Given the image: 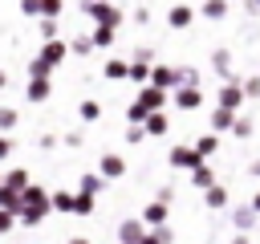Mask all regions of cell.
Returning <instances> with one entry per match:
<instances>
[{"mask_svg":"<svg viewBox=\"0 0 260 244\" xmlns=\"http://www.w3.org/2000/svg\"><path fill=\"white\" fill-rule=\"evenodd\" d=\"M53 211V191H45L41 183H32L28 191H24V207H20V224H28V228H37L45 216Z\"/></svg>","mask_w":260,"mask_h":244,"instance_id":"6da1fadb","label":"cell"},{"mask_svg":"<svg viewBox=\"0 0 260 244\" xmlns=\"http://www.w3.org/2000/svg\"><path fill=\"white\" fill-rule=\"evenodd\" d=\"M81 12H85L98 28H118V24H122V8H118V4H93V0H81Z\"/></svg>","mask_w":260,"mask_h":244,"instance_id":"7a4b0ae2","label":"cell"},{"mask_svg":"<svg viewBox=\"0 0 260 244\" xmlns=\"http://www.w3.org/2000/svg\"><path fill=\"white\" fill-rule=\"evenodd\" d=\"M244 102H248V98H244V81H240V77H236V81H223L219 94H215V106H223V110H232V114H240Z\"/></svg>","mask_w":260,"mask_h":244,"instance_id":"3957f363","label":"cell"},{"mask_svg":"<svg viewBox=\"0 0 260 244\" xmlns=\"http://www.w3.org/2000/svg\"><path fill=\"white\" fill-rule=\"evenodd\" d=\"M167 163H171V167H179V171H199L207 159H199V155H195V146L179 142V146H171V150H167Z\"/></svg>","mask_w":260,"mask_h":244,"instance_id":"277c9868","label":"cell"},{"mask_svg":"<svg viewBox=\"0 0 260 244\" xmlns=\"http://www.w3.org/2000/svg\"><path fill=\"white\" fill-rule=\"evenodd\" d=\"M167 216H171V203L154 195V199H150V203L142 207V216H138V220H142L146 228H167Z\"/></svg>","mask_w":260,"mask_h":244,"instance_id":"5b68a950","label":"cell"},{"mask_svg":"<svg viewBox=\"0 0 260 244\" xmlns=\"http://www.w3.org/2000/svg\"><path fill=\"white\" fill-rule=\"evenodd\" d=\"M228 220H232V228H236V232H252L260 216H256V207H252V203H232V207H228Z\"/></svg>","mask_w":260,"mask_h":244,"instance_id":"8992f818","label":"cell"},{"mask_svg":"<svg viewBox=\"0 0 260 244\" xmlns=\"http://www.w3.org/2000/svg\"><path fill=\"white\" fill-rule=\"evenodd\" d=\"M171 102H175L179 110L195 114V110L203 106V89H199V85H183V89H175V94H171Z\"/></svg>","mask_w":260,"mask_h":244,"instance_id":"52a82bcc","label":"cell"},{"mask_svg":"<svg viewBox=\"0 0 260 244\" xmlns=\"http://www.w3.org/2000/svg\"><path fill=\"white\" fill-rule=\"evenodd\" d=\"M37 57H41V61H49V65H61V61L69 57V37H57V41H45Z\"/></svg>","mask_w":260,"mask_h":244,"instance_id":"ba28073f","label":"cell"},{"mask_svg":"<svg viewBox=\"0 0 260 244\" xmlns=\"http://www.w3.org/2000/svg\"><path fill=\"white\" fill-rule=\"evenodd\" d=\"M138 102H142L150 114H158V110H167L171 94H167V89H154V85H142V89H138Z\"/></svg>","mask_w":260,"mask_h":244,"instance_id":"9c48e42d","label":"cell"},{"mask_svg":"<svg viewBox=\"0 0 260 244\" xmlns=\"http://www.w3.org/2000/svg\"><path fill=\"white\" fill-rule=\"evenodd\" d=\"M98 175H102V179H122V175H126V159L114 155V150L102 155V159H98Z\"/></svg>","mask_w":260,"mask_h":244,"instance_id":"30bf717a","label":"cell"},{"mask_svg":"<svg viewBox=\"0 0 260 244\" xmlns=\"http://www.w3.org/2000/svg\"><path fill=\"white\" fill-rule=\"evenodd\" d=\"M146 232H150V228H146L142 220H122V224H118V244H138Z\"/></svg>","mask_w":260,"mask_h":244,"instance_id":"8fae6325","label":"cell"},{"mask_svg":"<svg viewBox=\"0 0 260 244\" xmlns=\"http://www.w3.org/2000/svg\"><path fill=\"white\" fill-rule=\"evenodd\" d=\"M236 118H240V114L215 106V110H211V134H232V130H236Z\"/></svg>","mask_w":260,"mask_h":244,"instance_id":"7c38bea8","label":"cell"},{"mask_svg":"<svg viewBox=\"0 0 260 244\" xmlns=\"http://www.w3.org/2000/svg\"><path fill=\"white\" fill-rule=\"evenodd\" d=\"M191 20H195V8L191 4H171V12H167V24L171 28H191Z\"/></svg>","mask_w":260,"mask_h":244,"instance_id":"4fadbf2b","label":"cell"},{"mask_svg":"<svg viewBox=\"0 0 260 244\" xmlns=\"http://www.w3.org/2000/svg\"><path fill=\"white\" fill-rule=\"evenodd\" d=\"M130 69H134V61H126V57H110V61L102 65V73H106L110 81H126V77H130Z\"/></svg>","mask_w":260,"mask_h":244,"instance_id":"5bb4252c","label":"cell"},{"mask_svg":"<svg viewBox=\"0 0 260 244\" xmlns=\"http://www.w3.org/2000/svg\"><path fill=\"white\" fill-rule=\"evenodd\" d=\"M4 187H12V191L24 195V191L32 187V175H28L24 167H8V171H4Z\"/></svg>","mask_w":260,"mask_h":244,"instance_id":"9a60e30c","label":"cell"},{"mask_svg":"<svg viewBox=\"0 0 260 244\" xmlns=\"http://www.w3.org/2000/svg\"><path fill=\"white\" fill-rule=\"evenodd\" d=\"M211 69H215L223 81H236V73H232V53H228V49H211Z\"/></svg>","mask_w":260,"mask_h":244,"instance_id":"2e32d148","label":"cell"},{"mask_svg":"<svg viewBox=\"0 0 260 244\" xmlns=\"http://www.w3.org/2000/svg\"><path fill=\"white\" fill-rule=\"evenodd\" d=\"M102 187H106V179H102L98 171H81V179H77V191H81V195H93V199H98Z\"/></svg>","mask_w":260,"mask_h":244,"instance_id":"e0dca14e","label":"cell"},{"mask_svg":"<svg viewBox=\"0 0 260 244\" xmlns=\"http://www.w3.org/2000/svg\"><path fill=\"white\" fill-rule=\"evenodd\" d=\"M215 183H219V179H215V171H211L207 163H203L199 171H191V187H195V191H211Z\"/></svg>","mask_w":260,"mask_h":244,"instance_id":"ac0fdd59","label":"cell"},{"mask_svg":"<svg viewBox=\"0 0 260 244\" xmlns=\"http://www.w3.org/2000/svg\"><path fill=\"white\" fill-rule=\"evenodd\" d=\"M203 203H207L211 211H223V207H232V203H228V187H223V183H215L211 191H203Z\"/></svg>","mask_w":260,"mask_h":244,"instance_id":"d6986e66","label":"cell"},{"mask_svg":"<svg viewBox=\"0 0 260 244\" xmlns=\"http://www.w3.org/2000/svg\"><path fill=\"white\" fill-rule=\"evenodd\" d=\"M49 94H53V85L49 81H37V77H28V89H24V98L37 106V102H49Z\"/></svg>","mask_w":260,"mask_h":244,"instance_id":"ffe728a7","label":"cell"},{"mask_svg":"<svg viewBox=\"0 0 260 244\" xmlns=\"http://www.w3.org/2000/svg\"><path fill=\"white\" fill-rule=\"evenodd\" d=\"M73 203H77V191H53V211L73 216Z\"/></svg>","mask_w":260,"mask_h":244,"instance_id":"44dd1931","label":"cell"},{"mask_svg":"<svg viewBox=\"0 0 260 244\" xmlns=\"http://www.w3.org/2000/svg\"><path fill=\"white\" fill-rule=\"evenodd\" d=\"M228 4H232V0H203L199 12H203L207 20H223V16H228Z\"/></svg>","mask_w":260,"mask_h":244,"instance_id":"7402d4cb","label":"cell"},{"mask_svg":"<svg viewBox=\"0 0 260 244\" xmlns=\"http://www.w3.org/2000/svg\"><path fill=\"white\" fill-rule=\"evenodd\" d=\"M69 53H73V57H85V53H93V37H89V33H77V37H69Z\"/></svg>","mask_w":260,"mask_h":244,"instance_id":"603a6c76","label":"cell"},{"mask_svg":"<svg viewBox=\"0 0 260 244\" xmlns=\"http://www.w3.org/2000/svg\"><path fill=\"white\" fill-rule=\"evenodd\" d=\"M167 130H171V118H167V110H158V114H150V118H146V134H158V138H162Z\"/></svg>","mask_w":260,"mask_h":244,"instance_id":"cb8c5ba5","label":"cell"},{"mask_svg":"<svg viewBox=\"0 0 260 244\" xmlns=\"http://www.w3.org/2000/svg\"><path fill=\"white\" fill-rule=\"evenodd\" d=\"M219 150V134H203V138H195V155L199 159H211Z\"/></svg>","mask_w":260,"mask_h":244,"instance_id":"d4e9b609","label":"cell"},{"mask_svg":"<svg viewBox=\"0 0 260 244\" xmlns=\"http://www.w3.org/2000/svg\"><path fill=\"white\" fill-rule=\"evenodd\" d=\"M138 244H175V232H171V228H150Z\"/></svg>","mask_w":260,"mask_h":244,"instance_id":"484cf974","label":"cell"},{"mask_svg":"<svg viewBox=\"0 0 260 244\" xmlns=\"http://www.w3.org/2000/svg\"><path fill=\"white\" fill-rule=\"evenodd\" d=\"M77 114H81V122H98V118H102V102H93V98H85V102L77 106Z\"/></svg>","mask_w":260,"mask_h":244,"instance_id":"4316f807","label":"cell"},{"mask_svg":"<svg viewBox=\"0 0 260 244\" xmlns=\"http://www.w3.org/2000/svg\"><path fill=\"white\" fill-rule=\"evenodd\" d=\"M65 0H41V20H61Z\"/></svg>","mask_w":260,"mask_h":244,"instance_id":"83f0119b","label":"cell"},{"mask_svg":"<svg viewBox=\"0 0 260 244\" xmlns=\"http://www.w3.org/2000/svg\"><path fill=\"white\" fill-rule=\"evenodd\" d=\"M49 73H53V65H49V61H41V57H32V61H28V77L49 81Z\"/></svg>","mask_w":260,"mask_h":244,"instance_id":"f1b7e54d","label":"cell"},{"mask_svg":"<svg viewBox=\"0 0 260 244\" xmlns=\"http://www.w3.org/2000/svg\"><path fill=\"white\" fill-rule=\"evenodd\" d=\"M93 211H98V199H93V195H81V191H77V203H73V216H93Z\"/></svg>","mask_w":260,"mask_h":244,"instance_id":"f546056e","label":"cell"},{"mask_svg":"<svg viewBox=\"0 0 260 244\" xmlns=\"http://www.w3.org/2000/svg\"><path fill=\"white\" fill-rule=\"evenodd\" d=\"M16 122H20V114H16L12 106H0V134H8V130H16Z\"/></svg>","mask_w":260,"mask_h":244,"instance_id":"4dcf8cb0","label":"cell"},{"mask_svg":"<svg viewBox=\"0 0 260 244\" xmlns=\"http://www.w3.org/2000/svg\"><path fill=\"white\" fill-rule=\"evenodd\" d=\"M37 33H41V41H57L61 24H57V20H37Z\"/></svg>","mask_w":260,"mask_h":244,"instance_id":"1f68e13d","label":"cell"},{"mask_svg":"<svg viewBox=\"0 0 260 244\" xmlns=\"http://www.w3.org/2000/svg\"><path fill=\"white\" fill-rule=\"evenodd\" d=\"M89 37H93V49H110L114 45V28H93Z\"/></svg>","mask_w":260,"mask_h":244,"instance_id":"d6a6232c","label":"cell"},{"mask_svg":"<svg viewBox=\"0 0 260 244\" xmlns=\"http://www.w3.org/2000/svg\"><path fill=\"white\" fill-rule=\"evenodd\" d=\"M244 98L248 102H260V73L256 77H244Z\"/></svg>","mask_w":260,"mask_h":244,"instance_id":"836d02e7","label":"cell"},{"mask_svg":"<svg viewBox=\"0 0 260 244\" xmlns=\"http://www.w3.org/2000/svg\"><path fill=\"white\" fill-rule=\"evenodd\" d=\"M232 134H236V138H252V118H248V114H240V118H236V130H232Z\"/></svg>","mask_w":260,"mask_h":244,"instance_id":"e575fe53","label":"cell"},{"mask_svg":"<svg viewBox=\"0 0 260 244\" xmlns=\"http://www.w3.org/2000/svg\"><path fill=\"white\" fill-rule=\"evenodd\" d=\"M16 224H20V216H16V211H0V236H8Z\"/></svg>","mask_w":260,"mask_h":244,"instance_id":"d590c367","label":"cell"},{"mask_svg":"<svg viewBox=\"0 0 260 244\" xmlns=\"http://www.w3.org/2000/svg\"><path fill=\"white\" fill-rule=\"evenodd\" d=\"M130 61H142V65H154V49H150V45H138Z\"/></svg>","mask_w":260,"mask_h":244,"instance_id":"8d00e7d4","label":"cell"},{"mask_svg":"<svg viewBox=\"0 0 260 244\" xmlns=\"http://www.w3.org/2000/svg\"><path fill=\"white\" fill-rule=\"evenodd\" d=\"M142 138H150V134H146V126H126V142H130V146H138Z\"/></svg>","mask_w":260,"mask_h":244,"instance_id":"74e56055","label":"cell"},{"mask_svg":"<svg viewBox=\"0 0 260 244\" xmlns=\"http://www.w3.org/2000/svg\"><path fill=\"white\" fill-rule=\"evenodd\" d=\"M179 77H183V85H199V73L191 65H179Z\"/></svg>","mask_w":260,"mask_h":244,"instance_id":"f35d334b","label":"cell"},{"mask_svg":"<svg viewBox=\"0 0 260 244\" xmlns=\"http://www.w3.org/2000/svg\"><path fill=\"white\" fill-rule=\"evenodd\" d=\"M20 12H24V16H37V20H41V0H20Z\"/></svg>","mask_w":260,"mask_h":244,"instance_id":"ab89813d","label":"cell"},{"mask_svg":"<svg viewBox=\"0 0 260 244\" xmlns=\"http://www.w3.org/2000/svg\"><path fill=\"white\" fill-rule=\"evenodd\" d=\"M81 142H85V134H81V130H69V134H65V146H69V150H77Z\"/></svg>","mask_w":260,"mask_h":244,"instance_id":"60d3db41","label":"cell"},{"mask_svg":"<svg viewBox=\"0 0 260 244\" xmlns=\"http://www.w3.org/2000/svg\"><path fill=\"white\" fill-rule=\"evenodd\" d=\"M37 146H41V150H53V146H57V134H41Z\"/></svg>","mask_w":260,"mask_h":244,"instance_id":"b9f144b4","label":"cell"},{"mask_svg":"<svg viewBox=\"0 0 260 244\" xmlns=\"http://www.w3.org/2000/svg\"><path fill=\"white\" fill-rule=\"evenodd\" d=\"M8 155H12V138H8V134H0V163H4Z\"/></svg>","mask_w":260,"mask_h":244,"instance_id":"7bdbcfd3","label":"cell"},{"mask_svg":"<svg viewBox=\"0 0 260 244\" xmlns=\"http://www.w3.org/2000/svg\"><path fill=\"white\" fill-rule=\"evenodd\" d=\"M150 20V8H134V24H146Z\"/></svg>","mask_w":260,"mask_h":244,"instance_id":"ee69618b","label":"cell"},{"mask_svg":"<svg viewBox=\"0 0 260 244\" xmlns=\"http://www.w3.org/2000/svg\"><path fill=\"white\" fill-rule=\"evenodd\" d=\"M232 244H252V236H248V232H236V236H232Z\"/></svg>","mask_w":260,"mask_h":244,"instance_id":"f6af8a7d","label":"cell"},{"mask_svg":"<svg viewBox=\"0 0 260 244\" xmlns=\"http://www.w3.org/2000/svg\"><path fill=\"white\" fill-rule=\"evenodd\" d=\"M244 8L248 12H260V0H244Z\"/></svg>","mask_w":260,"mask_h":244,"instance_id":"bcb514c9","label":"cell"},{"mask_svg":"<svg viewBox=\"0 0 260 244\" xmlns=\"http://www.w3.org/2000/svg\"><path fill=\"white\" fill-rule=\"evenodd\" d=\"M65 244H89V240H85V236H69Z\"/></svg>","mask_w":260,"mask_h":244,"instance_id":"7dc6e473","label":"cell"},{"mask_svg":"<svg viewBox=\"0 0 260 244\" xmlns=\"http://www.w3.org/2000/svg\"><path fill=\"white\" fill-rule=\"evenodd\" d=\"M248 203H252V207H256V216H260V191H256V195H252Z\"/></svg>","mask_w":260,"mask_h":244,"instance_id":"c3c4849f","label":"cell"},{"mask_svg":"<svg viewBox=\"0 0 260 244\" xmlns=\"http://www.w3.org/2000/svg\"><path fill=\"white\" fill-rule=\"evenodd\" d=\"M248 171H252V175H256V179H260V159H256V163H252V167H248Z\"/></svg>","mask_w":260,"mask_h":244,"instance_id":"681fc988","label":"cell"},{"mask_svg":"<svg viewBox=\"0 0 260 244\" xmlns=\"http://www.w3.org/2000/svg\"><path fill=\"white\" fill-rule=\"evenodd\" d=\"M4 85H8V73H4V69H0V89H4Z\"/></svg>","mask_w":260,"mask_h":244,"instance_id":"f907efd6","label":"cell"},{"mask_svg":"<svg viewBox=\"0 0 260 244\" xmlns=\"http://www.w3.org/2000/svg\"><path fill=\"white\" fill-rule=\"evenodd\" d=\"M93 4H110V0H93Z\"/></svg>","mask_w":260,"mask_h":244,"instance_id":"816d5d0a","label":"cell"},{"mask_svg":"<svg viewBox=\"0 0 260 244\" xmlns=\"http://www.w3.org/2000/svg\"><path fill=\"white\" fill-rule=\"evenodd\" d=\"M0 187H4V171H0Z\"/></svg>","mask_w":260,"mask_h":244,"instance_id":"f5cc1de1","label":"cell"}]
</instances>
